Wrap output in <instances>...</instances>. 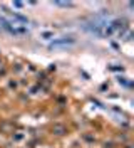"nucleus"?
<instances>
[{
    "label": "nucleus",
    "instance_id": "f257e3e1",
    "mask_svg": "<svg viewBox=\"0 0 134 148\" xmlns=\"http://www.w3.org/2000/svg\"><path fill=\"white\" fill-rule=\"evenodd\" d=\"M2 27L5 29V30H9L10 34H15V36H22V34L29 32L27 25H18V24L9 22V20H2Z\"/></svg>",
    "mask_w": 134,
    "mask_h": 148
},
{
    "label": "nucleus",
    "instance_id": "f03ea898",
    "mask_svg": "<svg viewBox=\"0 0 134 148\" xmlns=\"http://www.w3.org/2000/svg\"><path fill=\"white\" fill-rule=\"evenodd\" d=\"M65 44H74V39H61V40H54V42H52V47L65 46Z\"/></svg>",
    "mask_w": 134,
    "mask_h": 148
}]
</instances>
